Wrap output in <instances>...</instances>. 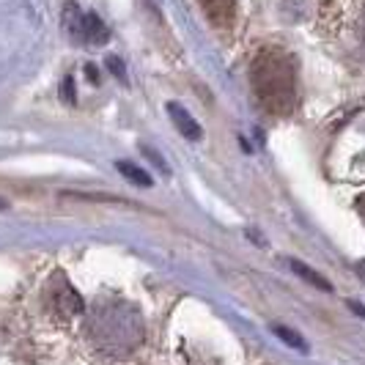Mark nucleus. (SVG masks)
<instances>
[{"mask_svg": "<svg viewBox=\"0 0 365 365\" xmlns=\"http://www.w3.org/2000/svg\"><path fill=\"white\" fill-rule=\"evenodd\" d=\"M250 86L269 115H289L297 105V61L283 47H264L250 63Z\"/></svg>", "mask_w": 365, "mask_h": 365, "instance_id": "obj_1", "label": "nucleus"}, {"mask_svg": "<svg viewBox=\"0 0 365 365\" xmlns=\"http://www.w3.org/2000/svg\"><path fill=\"white\" fill-rule=\"evenodd\" d=\"M63 22H66L69 36H74L77 41H86V44H105V41H110L108 25L96 14H83L74 3H66Z\"/></svg>", "mask_w": 365, "mask_h": 365, "instance_id": "obj_2", "label": "nucleus"}, {"mask_svg": "<svg viewBox=\"0 0 365 365\" xmlns=\"http://www.w3.org/2000/svg\"><path fill=\"white\" fill-rule=\"evenodd\" d=\"M203 17L209 19L217 31H228L237 17V0H198Z\"/></svg>", "mask_w": 365, "mask_h": 365, "instance_id": "obj_3", "label": "nucleus"}, {"mask_svg": "<svg viewBox=\"0 0 365 365\" xmlns=\"http://www.w3.org/2000/svg\"><path fill=\"white\" fill-rule=\"evenodd\" d=\"M168 113H170V121L176 124V129L182 132V138L187 140H201L203 138V129L201 124L182 108V105H176V102H168Z\"/></svg>", "mask_w": 365, "mask_h": 365, "instance_id": "obj_4", "label": "nucleus"}, {"mask_svg": "<svg viewBox=\"0 0 365 365\" xmlns=\"http://www.w3.org/2000/svg\"><path fill=\"white\" fill-rule=\"evenodd\" d=\"M289 264H292V269H294V272L299 274L302 280H308L311 286H316V289H322V292H332V286H329V280H327V277H322V274L316 272V269H311L308 264H302V261H297V258H292Z\"/></svg>", "mask_w": 365, "mask_h": 365, "instance_id": "obj_5", "label": "nucleus"}, {"mask_svg": "<svg viewBox=\"0 0 365 365\" xmlns=\"http://www.w3.org/2000/svg\"><path fill=\"white\" fill-rule=\"evenodd\" d=\"M115 170H118L124 179H129L132 184H140V187H151V184H154L143 168H138L135 163H127V160H118V163H115Z\"/></svg>", "mask_w": 365, "mask_h": 365, "instance_id": "obj_6", "label": "nucleus"}, {"mask_svg": "<svg viewBox=\"0 0 365 365\" xmlns=\"http://www.w3.org/2000/svg\"><path fill=\"white\" fill-rule=\"evenodd\" d=\"M272 332L277 335V338H283V341H286L289 346L299 349V351H305V349H308V346H305V341H302V338H299L297 332H292V329H286V327H272Z\"/></svg>", "mask_w": 365, "mask_h": 365, "instance_id": "obj_7", "label": "nucleus"}, {"mask_svg": "<svg viewBox=\"0 0 365 365\" xmlns=\"http://www.w3.org/2000/svg\"><path fill=\"white\" fill-rule=\"evenodd\" d=\"M108 69H113V74H115L121 83H127V72H124V63H121V58L110 55V58H108Z\"/></svg>", "mask_w": 365, "mask_h": 365, "instance_id": "obj_8", "label": "nucleus"}, {"mask_svg": "<svg viewBox=\"0 0 365 365\" xmlns=\"http://www.w3.org/2000/svg\"><path fill=\"white\" fill-rule=\"evenodd\" d=\"M143 151H146L148 157H151V163L157 165V168H163L165 173H168V165H165V163H163V157H160V154H154V151H151V148H143Z\"/></svg>", "mask_w": 365, "mask_h": 365, "instance_id": "obj_9", "label": "nucleus"}, {"mask_svg": "<svg viewBox=\"0 0 365 365\" xmlns=\"http://www.w3.org/2000/svg\"><path fill=\"white\" fill-rule=\"evenodd\" d=\"M349 308L357 313V316H363V319H365V308L360 305V302H349Z\"/></svg>", "mask_w": 365, "mask_h": 365, "instance_id": "obj_10", "label": "nucleus"}, {"mask_svg": "<svg viewBox=\"0 0 365 365\" xmlns=\"http://www.w3.org/2000/svg\"><path fill=\"white\" fill-rule=\"evenodd\" d=\"M357 209H360V217L365 220V195L360 198V201H357Z\"/></svg>", "mask_w": 365, "mask_h": 365, "instance_id": "obj_11", "label": "nucleus"}, {"mask_svg": "<svg viewBox=\"0 0 365 365\" xmlns=\"http://www.w3.org/2000/svg\"><path fill=\"white\" fill-rule=\"evenodd\" d=\"M357 274L365 280V261H360V264H357Z\"/></svg>", "mask_w": 365, "mask_h": 365, "instance_id": "obj_12", "label": "nucleus"}]
</instances>
